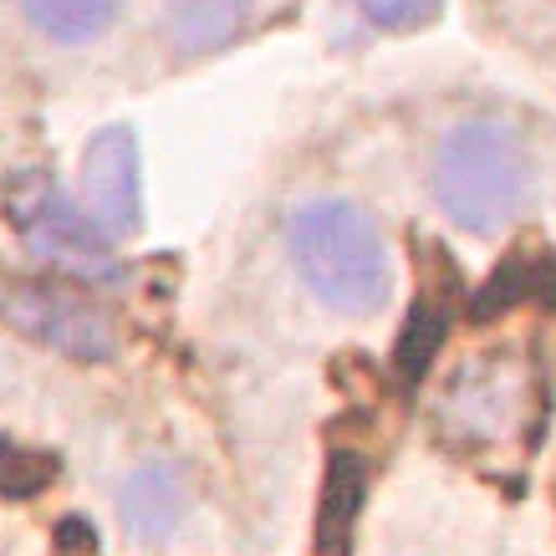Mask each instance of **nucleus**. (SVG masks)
<instances>
[{
  "mask_svg": "<svg viewBox=\"0 0 556 556\" xmlns=\"http://www.w3.org/2000/svg\"><path fill=\"white\" fill-rule=\"evenodd\" d=\"M444 332H450V306L439 302V296H419V306H414V317L404 327V342H399V372H404V383H414L429 368V357L444 342Z\"/></svg>",
  "mask_w": 556,
  "mask_h": 556,
  "instance_id": "obj_10",
  "label": "nucleus"
},
{
  "mask_svg": "<svg viewBox=\"0 0 556 556\" xmlns=\"http://www.w3.org/2000/svg\"><path fill=\"white\" fill-rule=\"evenodd\" d=\"M118 510H123V526H128L138 541H164L189 510L185 470H174L169 459L138 465V470L123 480Z\"/></svg>",
  "mask_w": 556,
  "mask_h": 556,
  "instance_id": "obj_7",
  "label": "nucleus"
},
{
  "mask_svg": "<svg viewBox=\"0 0 556 556\" xmlns=\"http://www.w3.org/2000/svg\"><path fill=\"white\" fill-rule=\"evenodd\" d=\"M5 215L16 225V236L47 266L72 270L83 281H118L123 276L118 255L108 245V230L87 210H77L67 200V189L56 185L51 174H41V169L16 174L11 189H5Z\"/></svg>",
  "mask_w": 556,
  "mask_h": 556,
  "instance_id": "obj_3",
  "label": "nucleus"
},
{
  "mask_svg": "<svg viewBox=\"0 0 556 556\" xmlns=\"http://www.w3.org/2000/svg\"><path fill=\"white\" fill-rule=\"evenodd\" d=\"M240 26H245V0H164V36L189 56L225 47Z\"/></svg>",
  "mask_w": 556,
  "mask_h": 556,
  "instance_id": "obj_8",
  "label": "nucleus"
},
{
  "mask_svg": "<svg viewBox=\"0 0 556 556\" xmlns=\"http://www.w3.org/2000/svg\"><path fill=\"white\" fill-rule=\"evenodd\" d=\"M291 261L306 287L348 317L378 312L393 287L378 225L342 200H312L291 215Z\"/></svg>",
  "mask_w": 556,
  "mask_h": 556,
  "instance_id": "obj_1",
  "label": "nucleus"
},
{
  "mask_svg": "<svg viewBox=\"0 0 556 556\" xmlns=\"http://www.w3.org/2000/svg\"><path fill=\"white\" fill-rule=\"evenodd\" d=\"M444 0H357V11L378 26V31H414L424 21L439 16Z\"/></svg>",
  "mask_w": 556,
  "mask_h": 556,
  "instance_id": "obj_11",
  "label": "nucleus"
},
{
  "mask_svg": "<svg viewBox=\"0 0 556 556\" xmlns=\"http://www.w3.org/2000/svg\"><path fill=\"white\" fill-rule=\"evenodd\" d=\"M83 189L87 215L98 219L108 236H123L138 225V138L128 128H102L83 153Z\"/></svg>",
  "mask_w": 556,
  "mask_h": 556,
  "instance_id": "obj_6",
  "label": "nucleus"
},
{
  "mask_svg": "<svg viewBox=\"0 0 556 556\" xmlns=\"http://www.w3.org/2000/svg\"><path fill=\"white\" fill-rule=\"evenodd\" d=\"M531 194V159L506 123H459L434 153V200L470 236H495Z\"/></svg>",
  "mask_w": 556,
  "mask_h": 556,
  "instance_id": "obj_2",
  "label": "nucleus"
},
{
  "mask_svg": "<svg viewBox=\"0 0 556 556\" xmlns=\"http://www.w3.org/2000/svg\"><path fill=\"white\" fill-rule=\"evenodd\" d=\"M0 317L41 348H56L83 363H102L118 348V332L102 306L51 281H0Z\"/></svg>",
  "mask_w": 556,
  "mask_h": 556,
  "instance_id": "obj_4",
  "label": "nucleus"
},
{
  "mask_svg": "<svg viewBox=\"0 0 556 556\" xmlns=\"http://www.w3.org/2000/svg\"><path fill=\"white\" fill-rule=\"evenodd\" d=\"M434 414L455 444H501L526 414V378L506 357H475L444 383Z\"/></svg>",
  "mask_w": 556,
  "mask_h": 556,
  "instance_id": "obj_5",
  "label": "nucleus"
},
{
  "mask_svg": "<svg viewBox=\"0 0 556 556\" xmlns=\"http://www.w3.org/2000/svg\"><path fill=\"white\" fill-rule=\"evenodd\" d=\"M21 5L56 41H92L118 16V0H21Z\"/></svg>",
  "mask_w": 556,
  "mask_h": 556,
  "instance_id": "obj_9",
  "label": "nucleus"
}]
</instances>
